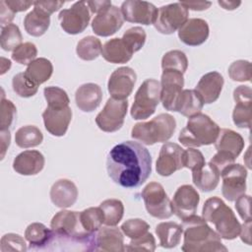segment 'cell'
Listing matches in <instances>:
<instances>
[{"label": "cell", "mask_w": 252, "mask_h": 252, "mask_svg": "<svg viewBox=\"0 0 252 252\" xmlns=\"http://www.w3.org/2000/svg\"><path fill=\"white\" fill-rule=\"evenodd\" d=\"M181 4L187 9V10H193V11H204L207 10L212 3L209 1H200V2H181Z\"/></svg>", "instance_id": "obj_57"}, {"label": "cell", "mask_w": 252, "mask_h": 252, "mask_svg": "<svg viewBox=\"0 0 252 252\" xmlns=\"http://www.w3.org/2000/svg\"><path fill=\"white\" fill-rule=\"evenodd\" d=\"M102 57L113 64L127 63L133 55L132 50L122 38L114 37L107 40L101 48Z\"/></svg>", "instance_id": "obj_28"}, {"label": "cell", "mask_w": 252, "mask_h": 252, "mask_svg": "<svg viewBox=\"0 0 252 252\" xmlns=\"http://www.w3.org/2000/svg\"><path fill=\"white\" fill-rule=\"evenodd\" d=\"M204 104L202 97L195 90H183L177 101L175 111L183 116L191 117L200 113Z\"/></svg>", "instance_id": "obj_31"}, {"label": "cell", "mask_w": 252, "mask_h": 252, "mask_svg": "<svg viewBox=\"0 0 252 252\" xmlns=\"http://www.w3.org/2000/svg\"><path fill=\"white\" fill-rule=\"evenodd\" d=\"M50 227L58 239L71 241L76 244H84L86 245V250L90 251L95 233L91 234L84 229L79 212L67 210L58 212L52 218Z\"/></svg>", "instance_id": "obj_5"}, {"label": "cell", "mask_w": 252, "mask_h": 252, "mask_svg": "<svg viewBox=\"0 0 252 252\" xmlns=\"http://www.w3.org/2000/svg\"><path fill=\"white\" fill-rule=\"evenodd\" d=\"M101 42L97 37L88 35L82 38L76 47V53L79 58L85 61H93L101 53Z\"/></svg>", "instance_id": "obj_37"}, {"label": "cell", "mask_w": 252, "mask_h": 252, "mask_svg": "<svg viewBox=\"0 0 252 252\" xmlns=\"http://www.w3.org/2000/svg\"><path fill=\"white\" fill-rule=\"evenodd\" d=\"M182 230L184 234V252H214L227 251L222 244L221 237L214 231L207 221L199 216L193 215L182 220Z\"/></svg>", "instance_id": "obj_2"}, {"label": "cell", "mask_w": 252, "mask_h": 252, "mask_svg": "<svg viewBox=\"0 0 252 252\" xmlns=\"http://www.w3.org/2000/svg\"><path fill=\"white\" fill-rule=\"evenodd\" d=\"M219 125L208 115L197 113L187 121L186 126L180 131L178 140L187 148H198L212 145L220 133Z\"/></svg>", "instance_id": "obj_4"}, {"label": "cell", "mask_w": 252, "mask_h": 252, "mask_svg": "<svg viewBox=\"0 0 252 252\" xmlns=\"http://www.w3.org/2000/svg\"><path fill=\"white\" fill-rule=\"evenodd\" d=\"M228 76L235 82H249L252 77L251 63L247 60H236L228 67Z\"/></svg>", "instance_id": "obj_43"}, {"label": "cell", "mask_w": 252, "mask_h": 252, "mask_svg": "<svg viewBox=\"0 0 252 252\" xmlns=\"http://www.w3.org/2000/svg\"><path fill=\"white\" fill-rule=\"evenodd\" d=\"M218 3L225 10H234L241 4L240 1H219Z\"/></svg>", "instance_id": "obj_60"}, {"label": "cell", "mask_w": 252, "mask_h": 252, "mask_svg": "<svg viewBox=\"0 0 252 252\" xmlns=\"http://www.w3.org/2000/svg\"><path fill=\"white\" fill-rule=\"evenodd\" d=\"M50 200L58 208L72 207L78 198V189L75 183L69 179L57 180L50 189Z\"/></svg>", "instance_id": "obj_25"}, {"label": "cell", "mask_w": 252, "mask_h": 252, "mask_svg": "<svg viewBox=\"0 0 252 252\" xmlns=\"http://www.w3.org/2000/svg\"><path fill=\"white\" fill-rule=\"evenodd\" d=\"M160 100V83L155 79H147L136 92L130 114L135 120L149 118L156 111Z\"/></svg>", "instance_id": "obj_7"}, {"label": "cell", "mask_w": 252, "mask_h": 252, "mask_svg": "<svg viewBox=\"0 0 252 252\" xmlns=\"http://www.w3.org/2000/svg\"><path fill=\"white\" fill-rule=\"evenodd\" d=\"M91 10L87 1H78L69 9H63L58 15L60 26L69 34L83 32L89 26Z\"/></svg>", "instance_id": "obj_11"}, {"label": "cell", "mask_w": 252, "mask_h": 252, "mask_svg": "<svg viewBox=\"0 0 252 252\" xmlns=\"http://www.w3.org/2000/svg\"><path fill=\"white\" fill-rule=\"evenodd\" d=\"M16 106L15 104L2 95L1 99V119H0V128L1 130H7L12 125L15 116H16Z\"/></svg>", "instance_id": "obj_50"}, {"label": "cell", "mask_w": 252, "mask_h": 252, "mask_svg": "<svg viewBox=\"0 0 252 252\" xmlns=\"http://www.w3.org/2000/svg\"><path fill=\"white\" fill-rule=\"evenodd\" d=\"M205 163V158L199 150L188 148L183 152V167L190 169L192 172L202 168Z\"/></svg>", "instance_id": "obj_48"}, {"label": "cell", "mask_w": 252, "mask_h": 252, "mask_svg": "<svg viewBox=\"0 0 252 252\" xmlns=\"http://www.w3.org/2000/svg\"><path fill=\"white\" fill-rule=\"evenodd\" d=\"M127 110V99H116L109 97L102 110L96 115L95 123L103 132H116L122 127Z\"/></svg>", "instance_id": "obj_10"}, {"label": "cell", "mask_w": 252, "mask_h": 252, "mask_svg": "<svg viewBox=\"0 0 252 252\" xmlns=\"http://www.w3.org/2000/svg\"><path fill=\"white\" fill-rule=\"evenodd\" d=\"M106 170L112 181L121 187H140L152 173L151 154L138 142H122L109 151Z\"/></svg>", "instance_id": "obj_1"}, {"label": "cell", "mask_w": 252, "mask_h": 252, "mask_svg": "<svg viewBox=\"0 0 252 252\" xmlns=\"http://www.w3.org/2000/svg\"><path fill=\"white\" fill-rule=\"evenodd\" d=\"M123 22L124 19L121 10L111 5L96 14L92 22V29L96 35L110 36L121 29Z\"/></svg>", "instance_id": "obj_19"}, {"label": "cell", "mask_w": 252, "mask_h": 252, "mask_svg": "<svg viewBox=\"0 0 252 252\" xmlns=\"http://www.w3.org/2000/svg\"><path fill=\"white\" fill-rule=\"evenodd\" d=\"M157 244L154 235L150 232H147L141 237L131 239L129 244L125 246L126 251H148L153 252L156 250Z\"/></svg>", "instance_id": "obj_49"}, {"label": "cell", "mask_w": 252, "mask_h": 252, "mask_svg": "<svg viewBox=\"0 0 252 252\" xmlns=\"http://www.w3.org/2000/svg\"><path fill=\"white\" fill-rule=\"evenodd\" d=\"M102 99V90L94 83H87L80 86L75 94L76 105L84 112L95 110Z\"/></svg>", "instance_id": "obj_26"}, {"label": "cell", "mask_w": 252, "mask_h": 252, "mask_svg": "<svg viewBox=\"0 0 252 252\" xmlns=\"http://www.w3.org/2000/svg\"><path fill=\"white\" fill-rule=\"evenodd\" d=\"M162 70H175L184 74L188 68V59L181 50H170L161 58Z\"/></svg>", "instance_id": "obj_40"}, {"label": "cell", "mask_w": 252, "mask_h": 252, "mask_svg": "<svg viewBox=\"0 0 252 252\" xmlns=\"http://www.w3.org/2000/svg\"><path fill=\"white\" fill-rule=\"evenodd\" d=\"M13 91L21 97H31L37 93L38 86L30 81L24 72L18 73L12 80Z\"/></svg>", "instance_id": "obj_42"}, {"label": "cell", "mask_w": 252, "mask_h": 252, "mask_svg": "<svg viewBox=\"0 0 252 252\" xmlns=\"http://www.w3.org/2000/svg\"><path fill=\"white\" fill-rule=\"evenodd\" d=\"M250 196L242 194L235 200V208L239 217L244 220H251L250 214Z\"/></svg>", "instance_id": "obj_51"}, {"label": "cell", "mask_w": 252, "mask_h": 252, "mask_svg": "<svg viewBox=\"0 0 252 252\" xmlns=\"http://www.w3.org/2000/svg\"><path fill=\"white\" fill-rule=\"evenodd\" d=\"M43 155L35 150L24 151L13 160V169L21 175H35L44 167Z\"/></svg>", "instance_id": "obj_24"}, {"label": "cell", "mask_w": 252, "mask_h": 252, "mask_svg": "<svg viewBox=\"0 0 252 252\" xmlns=\"http://www.w3.org/2000/svg\"><path fill=\"white\" fill-rule=\"evenodd\" d=\"M215 147L218 153L236 158L244 148V140L239 133L224 128L220 130Z\"/></svg>", "instance_id": "obj_27"}, {"label": "cell", "mask_w": 252, "mask_h": 252, "mask_svg": "<svg viewBox=\"0 0 252 252\" xmlns=\"http://www.w3.org/2000/svg\"><path fill=\"white\" fill-rule=\"evenodd\" d=\"M184 150L175 143H165L161 146L156 163V170L160 176H169L183 167Z\"/></svg>", "instance_id": "obj_16"}, {"label": "cell", "mask_w": 252, "mask_h": 252, "mask_svg": "<svg viewBox=\"0 0 252 252\" xmlns=\"http://www.w3.org/2000/svg\"><path fill=\"white\" fill-rule=\"evenodd\" d=\"M44 97L47 101V106L51 108H64L69 106V96L67 93L59 87H46L43 90Z\"/></svg>", "instance_id": "obj_41"}, {"label": "cell", "mask_w": 252, "mask_h": 252, "mask_svg": "<svg viewBox=\"0 0 252 252\" xmlns=\"http://www.w3.org/2000/svg\"><path fill=\"white\" fill-rule=\"evenodd\" d=\"M15 17V13L5 4L4 0L0 1V18H1V27L4 28L11 24Z\"/></svg>", "instance_id": "obj_54"}, {"label": "cell", "mask_w": 252, "mask_h": 252, "mask_svg": "<svg viewBox=\"0 0 252 252\" xmlns=\"http://www.w3.org/2000/svg\"><path fill=\"white\" fill-rule=\"evenodd\" d=\"M147 34L144 29L141 27H133L128 29L122 36L124 42L132 50L133 53L139 51L145 44Z\"/></svg>", "instance_id": "obj_44"}, {"label": "cell", "mask_w": 252, "mask_h": 252, "mask_svg": "<svg viewBox=\"0 0 252 252\" xmlns=\"http://www.w3.org/2000/svg\"><path fill=\"white\" fill-rule=\"evenodd\" d=\"M176 128L174 117L168 113H160L147 122L136 123L131 130V137L142 144L152 146L156 143H165Z\"/></svg>", "instance_id": "obj_6"}, {"label": "cell", "mask_w": 252, "mask_h": 252, "mask_svg": "<svg viewBox=\"0 0 252 252\" xmlns=\"http://www.w3.org/2000/svg\"><path fill=\"white\" fill-rule=\"evenodd\" d=\"M220 173L211 163H205V165L199 170L192 172V179L195 186L203 192H211L219 185Z\"/></svg>", "instance_id": "obj_30"}, {"label": "cell", "mask_w": 252, "mask_h": 252, "mask_svg": "<svg viewBox=\"0 0 252 252\" xmlns=\"http://www.w3.org/2000/svg\"><path fill=\"white\" fill-rule=\"evenodd\" d=\"M37 55V48L32 42H24L19 45L12 53V59L19 64L29 65Z\"/></svg>", "instance_id": "obj_45"}, {"label": "cell", "mask_w": 252, "mask_h": 252, "mask_svg": "<svg viewBox=\"0 0 252 252\" xmlns=\"http://www.w3.org/2000/svg\"><path fill=\"white\" fill-rule=\"evenodd\" d=\"M137 81L136 72L130 67H119L110 75L107 83L108 93L116 99H126Z\"/></svg>", "instance_id": "obj_15"}, {"label": "cell", "mask_w": 252, "mask_h": 252, "mask_svg": "<svg viewBox=\"0 0 252 252\" xmlns=\"http://www.w3.org/2000/svg\"><path fill=\"white\" fill-rule=\"evenodd\" d=\"M234 160L235 158L229 157V156H226L224 154H221V153H218L211 158L210 162L220 171V173L221 172V170L223 168H225L227 165L231 164V163H234Z\"/></svg>", "instance_id": "obj_53"}, {"label": "cell", "mask_w": 252, "mask_h": 252, "mask_svg": "<svg viewBox=\"0 0 252 252\" xmlns=\"http://www.w3.org/2000/svg\"><path fill=\"white\" fill-rule=\"evenodd\" d=\"M24 73L30 81L39 86L50 79L53 73V66L50 60L39 57L29 64Z\"/></svg>", "instance_id": "obj_33"}, {"label": "cell", "mask_w": 252, "mask_h": 252, "mask_svg": "<svg viewBox=\"0 0 252 252\" xmlns=\"http://www.w3.org/2000/svg\"><path fill=\"white\" fill-rule=\"evenodd\" d=\"M120 10L125 21L146 26L154 24L158 15V8L147 1L127 0L122 3Z\"/></svg>", "instance_id": "obj_14"}, {"label": "cell", "mask_w": 252, "mask_h": 252, "mask_svg": "<svg viewBox=\"0 0 252 252\" xmlns=\"http://www.w3.org/2000/svg\"><path fill=\"white\" fill-rule=\"evenodd\" d=\"M199 202V193L193 186L188 184L181 185L175 191L171 201L173 214L183 220L195 215Z\"/></svg>", "instance_id": "obj_17"}, {"label": "cell", "mask_w": 252, "mask_h": 252, "mask_svg": "<svg viewBox=\"0 0 252 252\" xmlns=\"http://www.w3.org/2000/svg\"><path fill=\"white\" fill-rule=\"evenodd\" d=\"M100 210L104 217V224L115 226L120 222L124 215V205L118 199H107L100 203Z\"/></svg>", "instance_id": "obj_36"}, {"label": "cell", "mask_w": 252, "mask_h": 252, "mask_svg": "<svg viewBox=\"0 0 252 252\" xmlns=\"http://www.w3.org/2000/svg\"><path fill=\"white\" fill-rule=\"evenodd\" d=\"M88 3V6L90 7V10L92 13H95V14H98L99 12L103 11L104 9L110 7L112 4H111V1H87Z\"/></svg>", "instance_id": "obj_56"}, {"label": "cell", "mask_w": 252, "mask_h": 252, "mask_svg": "<svg viewBox=\"0 0 252 252\" xmlns=\"http://www.w3.org/2000/svg\"><path fill=\"white\" fill-rule=\"evenodd\" d=\"M25 238L28 240L31 249H42L51 244L55 238L52 229L47 228L41 222H32L25 230Z\"/></svg>", "instance_id": "obj_29"}, {"label": "cell", "mask_w": 252, "mask_h": 252, "mask_svg": "<svg viewBox=\"0 0 252 252\" xmlns=\"http://www.w3.org/2000/svg\"><path fill=\"white\" fill-rule=\"evenodd\" d=\"M44 127L51 135L56 137L64 136L72 120V109L67 106L64 108L46 107L42 112Z\"/></svg>", "instance_id": "obj_21"}, {"label": "cell", "mask_w": 252, "mask_h": 252, "mask_svg": "<svg viewBox=\"0 0 252 252\" xmlns=\"http://www.w3.org/2000/svg\"><path fill=\"white\" fill-rule=\"evenodd\" d=\"M125 250L124 238L121 230L117 227H100L94 234L90 251L123 252Z\"/></svg>", "instance_id": "obj_20"}, {"label": "cell", "mask_w": 252, "mask_h": 252, "mask_svg": "<svg viewBox=\"0 0 252 252\" xmlns=\"http://www.w3.org/2000/svg\"><path fill=\"white\" fill-rule=\"evenodd\" d=\"M50 25V16L44 14L40 10L33 8L24 20L26 32L32 36H40L45 33Z\"/></svg>", "instance_id": "obj_34"}, {"label": "cell", "mask_w": 252, "mask_h": 252, "mask_svg": "<svg viewBox=\"0 0 252 252\" xmlns=\"http://www.w3.org/2000/svg\"><path fill=\"white\" fill-rule=\"evenodd\" d=\"M156 233L159 239V245L169 249L176 247L179 244L183 230L178 223L165 221L160 222L156 226Z\"/></svg>", "instance_id": "obj_32"}, {"label": "cell", "mask_w": 252, "mask_h": 252, "mask_svg": "<svg viewBox=\"0 0 252 252\" xmlns=\"http://www.w3.org/2000/svg\"><path fill=\"white\" fill-rule=\"evenodd\" d=\"M120 228L126 236L135 239L149 232L150 225L142 219H130L123 222Z\"/></svg>", "instance_id": "obj_46"}, {"label": "cell", "mask_w": 252, "mask_h": 252, "mask_svg": "<svg viewBox=\"0 0 252 252\" xmlns=\"http://www.w3.org/2000/svg\"><path fill=\"white\" fill-rule=\"evenodd\" d=\"M160 79V100L162 106L166 110L175 111L184 87L183 74L175 70H163Z\"/></svg>", "instance_id": "obj_13"}, {"label": "cell", "mask_w": 252, "mask_h": 252, "mask_svg": "<svg viewBox=\"0 0 252 252\" xmlns=\"http://www.w3.org/2000/svg\"><path fill=\"white\" fill-rule=\"evenodd\" d=\"M210 29L208 23L200 18H193L178 30L179 39L186 45L198 46L203 44L209 37Z\"/></svg>", "instance_id": "obj_22"}, {"label": "cell", "mask_w": 252, "mask_h": 252, "mask_svg": "<svg viewBox=\"0 0 252 252\" xmlns=\"http://www.w3.org/2000/svg\"><path fill=\"white\" fill-rule=\"evenodd\" d=\"M223 83L224 80L221 74L217 71L209 72L201 77L195 91L200 94L204 103L210 104L219 98Z\"/></svg>", "instance_id": "obj_23"}, {"label": "cell", "mask_w": 252, "mask_h": 252, "mask_svg": "<svg viewBox=\"0 0 252 252\" xmlns=\"http://www.w3.org/2000/svg\"><path fill=\"white\" fill-rule=\"evenodd\" d=\"M147 212L154 218L165 220L173 215L172 204L163 186L158 182H150L141 192Z\"/></svg>", "instance_id": "obj_8"}, {"label": "cell", "mask_w": 252, "mask_h": 252, "mask_svg": "<svg viewBox=\"0 0 252 252\" xmlns=\"http://www.w3.org/2000/svg\"><path fill=\"white\" fill-rule=\"evenodd\" d=\"M0 250L1 252L8 251H27V244L25 239L16 233H7L2 236L0 241Z\"/></svg>", "instance_id": "obj_47"}, {"label": "cell", "mask_w": 252, "mask_h": 252, "mask_svg": "<svg viewBox=\"0 0 252 252\" xmlns=\"http://www.w3.org/2000/svg\"><path fill=\"white\" fill-rule=\"evenodd\" d=\"M222 178L221 193L229 202L235 201L239 196L245 194L247 170L240 163H231L220 172Z\"/></svg>", "instance_id": "obj_12"}, {"label": "cell", "mask_w": 252, "mask_h": 252, "mask_svg": "<svg viewBox=\"0 0 252 252\" xmlns=\"http://www.w3.org/2000/svg\"><path fill=\"white\" fill-rule=\"evenodd\" d=\"M202 218L212 222L218 234L226 240L236 238L241 229V224L237 220L232 210L219 197H211L204 203Z\"/></svg>", "instance_id": "obj_3"}, {"label": "cell", "mask_w": 252, "mask_h": 252, "mask_svg": "<svg viewBox=\"0 0 252 252\" xmlns=\"http://www.w3.org/2000/svg\"><path fill=\"white\" fill-rule=\"evenodd\" d=\"M64 1H34L33 2V8H36L38 10H40L41 12H43L44 14L50 16L51 14H53L54 12L58 11L63 5H64Z\"/></svg>", "instance_id": "obj_52"}, {"label": "cell", "mask_w": 252, "mask_h": 252, "mask_svg": "<svg viewBox=\"0 0 252 252\" xmlns=\"http://www.w3.org/2000/svg\"><path fill=\"white\" fill-rule=\"evenodd\" d=\"M5 4L16 14L18 12L27 11L32 5V1H23V0H4Z\"/></svg>", "instance_id": "obj_55"}, {"label": "cell", "mask_w": 252, "mask_h": 252, "mask_svg": "<svg viewBox=\"0 0 252 252\" xmlns=\"http://www.w3.org/2000/svg\"><path fill=\"white\" fill-rule=\"evenodd\" d=\"M22 33L19 27L15 24H9L2 28L0 35V44L5 51H14L22 44Z\"/></svg>", "instance_id": "obj_39"}, {"label": "cell", "mask_w": 252, "mask_h": 252, "mask_svg": "<svg viewBox=\"0 0 252 252\" xmlns=\"http://www.w3.org/2000/svg\"><path fill=\"white\" fill-rule=\"evenodd\" d=\"M43 141L41 131L33 125L23 126L15 134V142L18 147L23 149L33 148L40 145Z\"/></svg>", "instance_id": "obj_35"}, {"label": "cell", "mask_w": 252, "mask_h": 252, "mask_svg": "<svg viewBox=\"0 0 252 252\" xmlns=\"http://www.w3.org/2000/svg\"><path fill=\"white\" fill-rule=\"evenodd\" d=\"M11 141V135L9 129L7 130H1V158H4L5 153L10 146Z\"/></svg>", "instance_id": "obj_59"}, {"label": "cell", "mask_w": 252, "mask_h": 252, "mask_svg": "<svg viewBox=\"0 0 252 252\" xmlns=\"http://www.w3.org/2000/svg\"><path fill=\"white\" fill-rule=\"evenodd\" d=\"M189 12L181 2L161 6L158 9L155 29L163 34H171L179 30L188 20Z\"/></svg>", "instance_id": "obj_9"}, {"label": "cell", "mask_w": 252, "mask_h": 252, "mask_svg": "<svg viewBox=\"0 0 252 252\" xmlns=\"http://www.w3.org/2000/svg\"><path fill=\"white\" fill-rule=\"evenodd\" d=\"M80 220L84 229L94 234L104 223V217L99 207H91L80 212Z\"/></svg>", "instance_id": "obj_38"}, {"label": "cell", "mask_w": 252, "mask_h": 252, "mask_svg": "<svg viewBox=\"0 0 252 252\" xmlns=\"http://www.w3.org/2000/svg\"><path fill=\"white\" fill-rule=\"evenodd\" d=\"M250 227H251V220L244 221V223L241 225L240 229V238L241 240L248 244L251 245V233H250Z\"/></svg>", "instance_id": "obj_58"}, {"label": "cell", "mask_w": 252, "mask_h": 252, "mask_svg": "<svg viewBox=\"0 0 252 252\" xmlns=\"http://www.w3.org/2000/svg\"><path fill=\"white\" fill-rule=\"evenodd\" d=\"M1 60H2V71H1V75H3L6 71H8L9 69H10V67H11V61L9 60V59H6V58H4V57H2L1 58Z\"/></svg>", "instance_id": "obj_61"}, {"label": "cell", "mask_w": 252, "mask_h": 252, "mask_svg": "<svg viewBox=\"0 0 252 252\" xmlns=\"http://www.w3.org/2000/svg\"><path fill=\"white\" fill-rule=\"evenodd\" d=\"M235 106L232 111L233 123L238 128H251L252 90L249 86H238L233 91Z\"/></svg>", "instance_id": "obj_18"}]
</instances>
